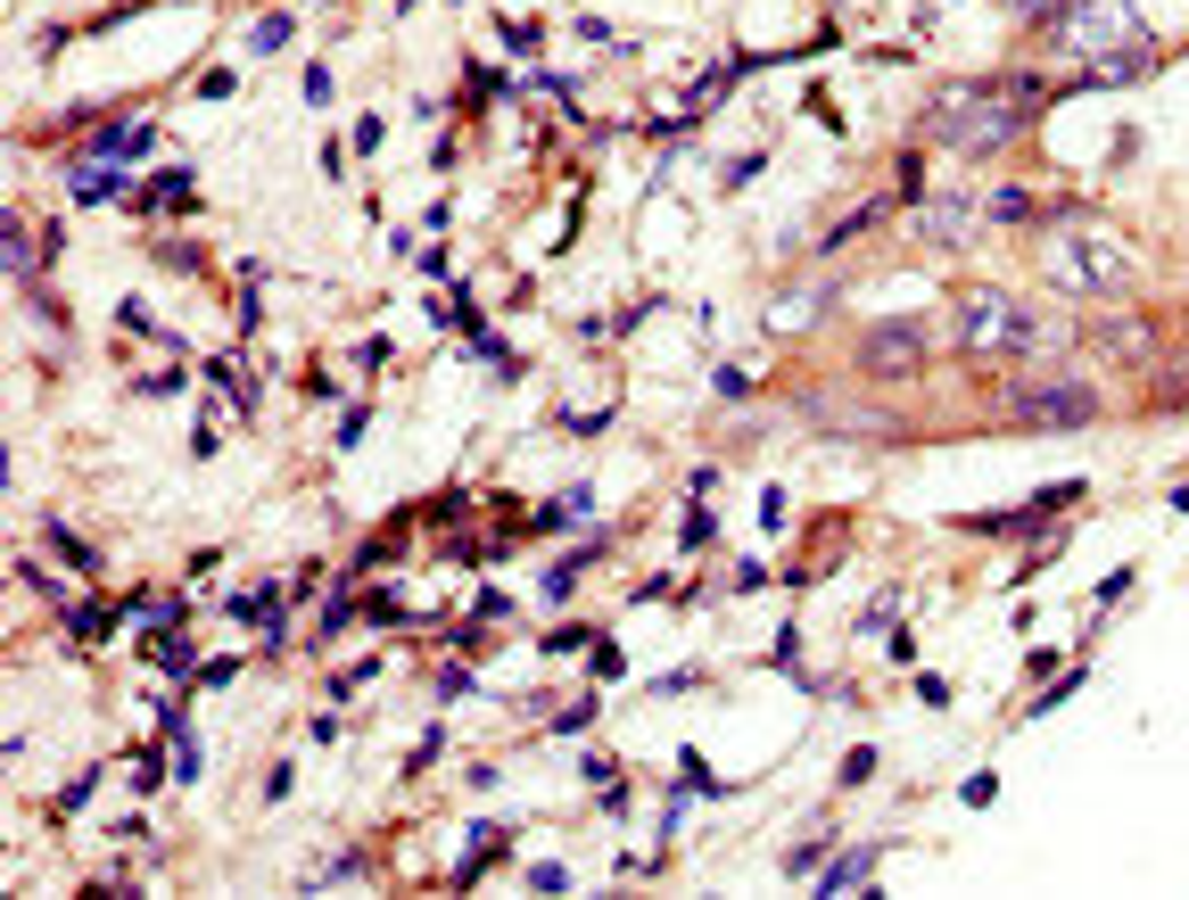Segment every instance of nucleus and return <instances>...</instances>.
<instances>
[{"mask_svg": "<svg viewBox=\"0 0 1189 900\" xmlns=\"http://www.w3.org/2000/svg\"><path fill=\"white\" fill-rule=\"evenodd\" d=\"M1157 405H1189V339L1174 348V363L1157 372Z\"/></svg>", "mask_w": 1189, "mask_h": 900, "instance_id": "obj_14", "label": "nucleus"}, {"mask_svg": "<svg viewBox=\"0 0 1189 900\" xmlns=\"http://www.w3.org/2000/svg\"><path fill=\"white\" fill-rule=\"evenodd\" d=\"M50 546H59V553H75V570H92V562H99V553H92V546H83V538H75V529H59V521H50Z\"/></svg>", "mask_w": 1189, "mask_h": 900, "instance_id": "obj_18", "label": "nucleus"}, {"mask_svg": "<svg viewBox=\"0 0 1189 900\" xmlns=\"http://www.w3.org/2000/svg\"><path fill=\"white\" fill-rule=\"evenodd\" d=\"M950 348L958 363L975 372H1008V363H1033V306L1017 289H991V282H967L950 306Z\"/></svg>", "mask_w": 1189, "mask_h": 900, "instance_id": "obj_3", "label": "nucleus"}, {"mask_svg": "<svg viewBox=\"0 0 1189 900\" xmlns=\"http://www.w3.org/2000/svg\"><path fill=\"white\" fill-rule=\"evenodd\" d=\"M867 776H876V752H867V743H860V752H843V785H867Z\"/></svg>", "mask_w": 1189, "mask_h": 900, "instance_id": "obj_21", "label": "nucleus"}, {"mask_svg": "<svg viewBox=\"0 0 1189 900\" xmlns=\"http://www.w3.org/2000/svg\"><path fill=\"white\" fill-rule=\"evenodd\" d=\"M330 885H364V859H356V851H339V868L314 876V892H330Z\"/></svg>", "mask_w": 1189, "mask_h": 900, "instance_id": "obj_17", "label": "nucleus"}, {"mask_svg": "<svg viewBox=\"0 0 1189 900\" xmlns=\"http://www.w3.org/2000/svg\"><path fill=\"white\" fill-rule=\"evenodd\" d=\"M249 42H256V50H282V42H290V17H282V9H273V17H265V25H256V33H249Z\"/></svg>", "mask_w": 1189, "mask_h": 900, "instance_id": "obj_20", "label": "nucleus"}, {"mask_svg": "<svg viewBox=\"0 0 1189 900\" xmlns=\"http://www.w3.org/2000/svg\"><path fill=\"white\" fill-rule=\"evenodd\" d=\"M1041 215V199L1024 182H1000V190H983V223H1033Z\"/></svg>", "mask_w": 1189, "mask_h": 900, "instance_id": "obj_12", "label": "nucleus"}, {"mask_svg": "<svg viewBox=\"0 0 1189 900\" xmlns=\"http://www.w3.org/2000/svg\"><path fill=\"white\" fill-rule=\"evenodd\" d=\"M1058 42L1074 50L1082 66H1098V59H1148V25H1140L1132 0H1065Z\"/></svg>", "mask_w": 1189, "mask_h": 900, "instance_id": "obj_5", "label": "nucleus"}, {"mask_svg": "<svg viewBox=\"0 0 1189 900\" xmlns=\"http://www.w3.org/2000/svg\"><path fill=\"white\" fill-rule=\"evenodd\" d=\"M1008 9H1017V17H1033V25H1058V17H1065V0H1008Z\"/></svg>", "mask_w": 1189, "mask_h": 900, "instance_id": "obj_19", "label": "nucleus"}, {"mask_svg": "<svg viewBox=\"0 0 1189 900\" xmlns=\"http://www.w3.org/2000/svg\"><path fill=\"white\" fill-rule=\"evenodd\" d=\"M867 876H876V851H867V843H851V851H843V859H834V868H827V876H818V885H827V892H860V885H867Z\"/></svg>", "mask_w": 1189, "mask_h": 900, "instance_id": "obj_13", "label": "nucleus"}, {"mask_svg": "<svg viewBox=\"0 0 1189 900\" xmlns=\"http://www.w3.org/2000/svg\"><path fill=\"white\" fill-rule=\"evenodd\" d=\"M1033 108H1041L1033 75H967V83H941L917 125L934 149H1000L1033 125Z\"/></svg>", "mask_w": 1189, "mask_h": 900, "instance_id": "obj_2", "label": "nucleus"}, {"mask_svg": "<svg viewBox=\"0 0 1189 900\" xmlns=\"http://www.w3.org/2000/svg\"><path fill=\"white\" fill-rule=\"evenodd\" d=\"M397 9H413V0H397Z\"/></svg>", "mask_w": 1189, "mask_h": 900, "instance_id": "obj_24", "label": "nucleus"}, {"mask_svg": "<svg viewBox=\"0 0 1189 900\" xmlns=\"http://www.w3.org/2000/svg\"><path fill=\"white\" fill-rule=\"evenodd\" d=\"M925 356H934V322H917V315L867 322V331L851 339V363H860L867 380H908V372H925Z\"/></svg>", "mask_w": 1189, "mask_h": 900, "instance_id": "obj_6", "label": "nucleus"}, {"mask_svg": "<svg viewBox=\"0 0 1189 900\" xmlns=\"http://www.w3.org/2000/svg\"><path fill=\"white\" fill-rule=\"evenodd\" d=\"M860 636H892V595H884V603H867V612H860Z\"/></svg>", "mask_w": 1189, "mask_h": 900, "instance_id": "obj_22", "label": "nucleus"}, {"mask_svg": "<svg viewBox=\"0 0 1189 900\" xmlns=\"http://www.w3.org/2000/svg\"><path fill=\"white\" fill-rule=\"evenodd\" d=\"M0 256H9V273H17V282H33V273H42V256H50V240H33L25 223L9 215V223H0Z\"/></svg>", "mask_w": 1189, "mask_h": 900, "instance_id": "obj_11", "label": "nucleus"}, {"mask_svg": "<svg viewBox=\"0 0 1189 900\" xmlns=\"http://www.w3.org/2000/svg\"><path fill=\"white\" fill-rule=\"evenodd\" d=\"M917 232L934 240V248H967V240L983 232V199H975V190H934V199L917 207Z\"/></svg>", "mask_w": 1189, "mask_h": 900, "instance_id": "obj_8", "label": "nucleus"}, {"mask_svg": "<svg viewBox=\"0 0 1189 900\" xmlns=\"http://www.w3.org/2000/svg\"><path fill=\"white\" fill-rule=\"evenodd\" d=\"M1082 339H1091V348L1107 356V363H1148V356H1157V331H1148V315H1098Z\"/></svg>", "mask_w": 1189, "mask_h": 900, "instance_id": "obj_9", "label": "nucleus"}, {"mask_svg": "<svg viewBox=\"0 0 1189 900\" xmlns=\"http://www.w3.org/2000/svg\"><path fill=\"white\" fill-rule=\"evenodd\" d=\"M991 422L1024 430V438H1065V430H1091L1098 422V389L1074 372H1033V380H1008L991 396Z\"/></svg>", "mask_w": 1189, "mask_h": 900, "instance_id": "obj_4", "label": "nucleus"}, {"mask_svg": "<svg viewBox=\"0 0 1189 900\" xmlns=\"http://www.w3.org/2000/svg\"><path fill=\"white\" fill-rule=\"evenodd\" d=\"M116 190H125V182H116V174H108V166H83V174H75V199H83V207H99V199H116Z\"/></svg>", "mask_w": 1189, "mask_h": 900, "instance_id": "obj_15", "label": "nucleus"}, {"mask_svg": "<svg viewBox=\"0 0 1189 900\" xmlns=\"http://www.w3.org/2000/svg\"><path fill=\"white\" fill-rule=\"evenodd\" d=\"M793 413L810 430H827V438H901V413L876 405V396H851V389H801L793 396Z\"/></svg>", "mask_w": 1189, "mask_h": 900, "instance_id": "obj_7", "label": "nucleus"}, {"mask_svg": "<svg viewBox=\"0 0 1189 900\" xmlns=\"http://www.w3.org/2000/svg\"><path fill=\"white\" fill-rule=\"evenodd\" d=\"M1041 282L1065 289V298L1115 306L1132 282H1140V248L1124 232L1091 215V207H1049V240H1041Z\"/></svg>", "mask_w": 1189, "mask_h": 900, "instance_id": "obj_1", "label": "nucleus"}, {"mask_svg": "<svg viewBox=\"0 0 1189 900\" xmlns=\"http://www.w3.org/2000/svg\"><path fill=\"white\" fill-rule=\"evenodd\" d=\"M711 538H719V521H711V512L694 505V512H686V529H677V546H686V553H703Z\"/></svg>", "mask_w": 1189, "mask_h": 900, "instance_id": "obj_16", "label": "nucleus"}, {"mask_svg": "<svg viewBox=\"0 0 1189 900\" xmlns=\"http://www.w3.org/2000/svg\"><path fill=\"white\" fill-rule=\"evenodd\" d=\"M149 141H157V133L125 116V125H99L92 141H83V158H92V166H108V158H149Z\"/></svg>", "mask_w": 1189, "mask_h": 900, "instance_id": "obj_10", "label": "nucleus"}, {"mask_svg": "<svg viewBox=\"0 0 1189 900\" xmlns=\"http://www.w3.org/2000/svg\"><path fill=\"white\" fill-rule=\"evenodd\" d=\"M785 876H793V885H801V876H818V843H793V859H785Z\"/></svg>", "mask_w": 1189, "mask_h": 900, "instance_id": "obj_23", "label": "nucleus"}]
</instances>
